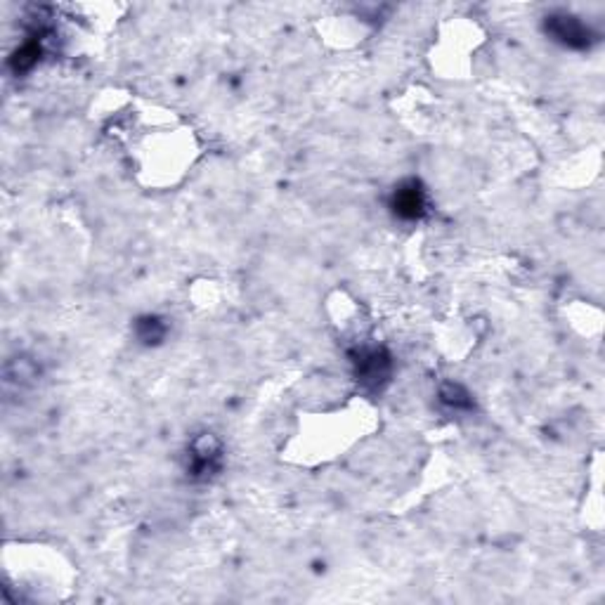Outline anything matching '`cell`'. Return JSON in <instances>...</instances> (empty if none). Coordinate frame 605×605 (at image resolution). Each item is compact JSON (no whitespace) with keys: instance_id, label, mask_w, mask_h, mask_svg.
Masks as SVG:
<instances>
[{"instance_id":"cell-1","label":"cell","mask_w":605,"mask_h":605,"mask_svg":"<svg viewBox=\"0 0 605 605\" xmlns=\"http://www.w3.org/2000/svg\"><path fill=\"white\" fill-rule=\"evenodd\" d=\"M395 206L400 209L402 216L414 218V216H419V213H421V209H424V196H421V191H419L414 184H411L407 191H397Z\"/></svg>"}]
</instances>
